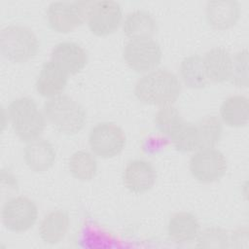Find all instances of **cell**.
Returning a JSON list of instances; mask_svg holds the SVG:
<instances>
[{"instance_id": "obj_1", "label": "cell", "mask_w": 249, "mask_h": 249, "mask_svg": "<svg viewBox=\"0 0 249 249\" xmlns=\"http://www.w3.org/2000/svg\"><path fill=\"white\" fill-rule=\"evenodd\" d=\"M181 91L179 77L167 68L143 74L134 85V95L140 102L158 107L174 104Z\"/></svg>"}, {"instance_id": "obj_2", "label": "cell", "mask_w": 249, "mask_h": 249, "mask_svg": "<svg viewBox=\"0 0 249 249\" xmlns=\"http://www.w3.org/2000/svg\"><path fill=\"white\" fill-rule=\"evenodd\" d=\"M7 114L13 131L25 143L41 137L48 123L43 110L29 96L13 99L8 105Z\"/></svg>"}, {"instance_id": "obj_3", "label": "cell", "mask_w": 249, "mask_h": 249, "mask_svg": "<svg viewBox=\"0 0 249 249\" xmlns=\"http://www.w3.org/2000/svg\"><path fill=\"white\" fill-rule=\"evenodd\" d=\"M43 112L47 122L59 133L75 135L86 125L87 112L73 97L60 94L46 100Z\"/></svg>"}, {"instance_id": "obj_4", "label": "cell", "mask_w": 249, "mask_h": 249, "mask_svg": "<svg viewBox=\"0 0 249 249\" xmlns=\"http://www.w3.org/2000/svg\"><path fill=\"white\" fill-rule=\"evenodd\" d=\"M40 42L35 32L28 26L13 23L0 32L1 54L13 63H24L38 53Z\"/></svg>"}, {"instance_id": "obj_5", "label": "cell", "mask_w": 249, "mask_h": 249, "mask_svg": "<svg viewBox=\"0 0 249 249\" xmlns=\"http://www.w3.org/2000/svg\"><path fill=\"white\" fill-rule=\"evenodd\" d=\"M91 1H53L46 9L49 27L57 33H69L86 22Z\"/></svg>"}, {"instance_id": "obj_6", "label": "cell", "mask_w": 249, "mask_h": 249, "mask_svg": "<svg viewBox=\"0 0 249 249\" xmlns=\"http://www.w3.org/2000/svg\"><path fill=\"white\" fill-rule=\"evenodd\" d=\"M39 210L30 197L16 195L7 198L1 208V221L6 230L21 233L32 229L38 221Z\"/></svg>"}, {"instance_id": "obj_7", "label": "cell", "mask_w": 249, "mask_h": 249, "mask_svg": "<svg viewBox=\"0 0 249 249\" xmlns=\"http://www.w3.org/2000/svg\"><path fill=\"white\" fill-rule=\"evenodd\" d=\"M228 170V160L223 152L216 147L198 148L189 160L192 177L203 184L219 181Z\"/></svg>"}, {"instance_id": "obj_8", "label": "cell", "mask_w": 249, "mask_h": 249, "mask_svg": "<svg viewBox=\"0 0 249 249\" xmlns=\"http://www.w3.org/2000/svg\"><path fill=\"white\" fill-rule=\"evenodd\" d=\"M89 146L98 158L113 159L119 156L126 145L124 129L113 122H99L89 132Z\"/></svg>"}, {"instance_id": "obj_9", "label": "cell", "mask_w": 249, "mask_h": 249, "mask_svg": "<svg viewBox=\"0 0 249 249\" xmlns=\"http://www.w3.org/2000/svg\"><path fill=\"white\" fill-rule=\"evenodd\" d=\"M123 58L131 70L143 75L159 68L162 50L154 38L129 40L124 47Z\"/></svg>"}, {"instance_id": "obj_10", "label": "cell", "mask_w": 249, "mask_h": 249, "mask_svg": "<svg viewBox=\"0 0 249 249\" xmlns=\"http://www.w3.org/2000/svg\"><path fill=\"white\" fill-rule=\"evenodd\" d=\"M124 12L121 4L113 0L91 1L86 23L89 31L99 37L113 34L122 26Z\"/></svg>"}, {"instance_id": "obj_11", "label": "cell", "mask_w": 249, "mask_h": 249, "mask_svg": "<svg viewBox=\"0 0 249 249\" xmlns=\"http://www.w3.org/2000/svg\"><path fill=\"white\" fill-rule=\"evenodd\" d=\"M157 176V170L151 161L144 159H134L124 166L122 181L127 191L135 195H141L154 187Z\"/></svg>"}, {"instance_id": "obj_12", "label": "cell", "mask_w": 249, "mask_h": 249, "mask_svg": "<svg viewBox=\"0 0 249 249\" xmlns=\"http://www.w3.org/2000/svg\"><path fill=\"white\" fill-rule=\"evenodd\" d=\"M50 59L60 66L69 76H73L80 73L87 66L89 54L79 43L62 41L53 46Z\"/></svg>"}, {"instance_id": "obj_13", "label": "cell", "mask_w": 249, "mask_h": 249, "mask_svg": "<svg viewBox=\"0 0 249 249\" xmlns=\"http://www.w3.org/2000/svg\"><path fill=\"white\" fill-rule=\"evenodd\" d=\"M69 75L55 62L49 59L45 61L38 73L35 89L39 95L47 99L63 93Z\"/></svg>"}, {"instance_id": "obj_14", "label": "cell", "mask_w": 249, "mask_h": 249, "mask_svg": "<svg viewBox=\"0 0 249 249\" xmlns=\"http://www.w3.org/2000/svg\"><path fill=\"white\" fill-rule=\"evenodd\" d=\"M56 160V151L48 139L39 137L25 143L23 160L33 172L43 173L51 169Z\"/></svg>"}, {"instance_id": "obj_15", "label": "cell", "mask_w": 249, "mask_h": 249, "mask_svg": "<svg viewBox=\"0 0 249 249\" xmlns=\"http://www.w3.org/2000/svg\"><path fill=\"white\" fill-rule=\"evenodd\" d=\"M201 230L198 218L192 212L179 211L172 214L167 222L168 238L176 244H190L196 241Z\"/></svg>"}, {"instance_id": "obj_16", "label": "cell", "mask_w": 249, "mask_h": 249, "mask_svg": "<svg viewBox=\"0 0 249 249\" xmlns=\"http://www.w3.org/2000/svg\"><path fill=\"white\" fill-rule=\"evenodd\" d=\"M240 5L234 0L208 1L205 6V18L210 27L227 30L233 27L240 18Z\"/></svg>"}, {"instance_id": "obj_17", "label": "cell", "mask_w": 249, "mask_h": 249, "mask_svg": "<svg viewBox=\"0 0 249 249\" xmlns=\"http://www.w3.org/2000/svg\"><path fill=\"white\" fill-rule=\"evenodd\" d=\"M204 70L209 82L222 84L230 81L232 55L224 47H213L202 55Z\"/></svg>"}, {"instance_id": "obj_18", "label": "cell", "mask_w": 249, "mask_h": 249, "mask_svg": "<svg viewBox=\"0 0 249 249\" xmlns=\"http://www.w3.org/2000/svg\"><path fill=\"white\" fill-rule=\"evenodd\" d=\"M69 228V215L61 209L52 210L45 214L40 221L39 237L45 244L55 245L65 238Z\"/></svg>"}, {"instance_id": "obj_19", "label": "cell", "mask_w": 249, "mask_h": 249, "mask_svg": "<svg viewBox=\"0 0 249 249\" xmlns=\"http://www.w3.org/2000/svg\"><path fill=\"white\" fill-rule=\"evenodd\" d=\"M122 29L129 40L154 38L158 24L155 17L149 11L136 9L124 17Z\"/></svg>"}, {"instance_id": "obj_20", "label": "cell", "mask_w": 249, "mask_h": 249, "mask_svg": "<svg viewBox=\"0 0 249 249\" xmlns=\"http://www.w3.org/2000/svg\"><path fill=\"white\" fill-rule=\"evenodd\" d=\"M219 118L223 124L240 128L249 121V99L244 94H231L226 97L220 105Z\"/></svg>"}, {"instance_id": "obj_21", "label": "cell", "mask_w": 249, "mask_h": 249, "mask_svg": "<svg viewBox=\"0 0 249 249\" xmlns=\"http://www.w3.org/2000/svg\"><path fill=\"white\" fill-rule=\"evenodd\" d=\"M180 81L193 89H200L207 86L208 79L204 70L202 56L193 53L185 56L179 65Z\"/></svg>"}, {"instance_id": "obj_22", "label": "cell", "mask_w": 249, "mask_h": 249, "mask_svg": "<svg viewBox=\"0 0 249 249\" xmlns=\"http://www.w3.org/2000/svg\"><path fill=\"white\" fill-rule=\"evenodd\" d=\"M67 164L70 174L82 182L91 181L97 174V160L91 151L84 149L75 151L69 157Z\"/></svg>"}, {"instance_id": "obj_23", "label": "cell", "mask_w": 249, "mask_h": 249, "mask_svg": "<svg viewBox=\"0 0 249 249\" xmlns=\"http://www.w3.org/2000/svg\"><path fill=\"white\" fill-rule=\"evenodd\" d=\"M173 148L180 153H193L200 148V141L196 124L184 121L169 136Z\"/></svg>"}, {"instance_id": "obj_24", "label": "cell", "mask_w": 249, "mask_h": 249, "mask_svg": "<svg viewBox=\"0 0 249 249\" xmlns=\"http://www.w3.org/2000/svg\"><path fill=\"white\" fill-rule=\"evenodd\" d=\"M196 124L198 130L200 148L216 147L223 135L224 124L220 118L216 115H206L199 119Z\"/></svg>"}, {"instance_id": "obj_25", "label": "cell", "mask_w": 249, "mask_h": 249, "mask_svg": "<svg viewBox=\"0 0 249 249\" xmlns=\"http://www.w3.org/2000/svg\"><path fill=\"white\" fill-rule=\"evenodd\" d=\"M184 121L180 111L173 104L159 107L154 116L157 130L168 138Z\"/></svg>"}, {"instance_id": "obj_26", "label": "cell", "mask_w": 249, "mask_h": 249, "mask_svg": "<svg viewBox=\"0 0 249 249\" xmlns=\"http://www.w3.org/2000/svg\"><path fill=\"white\" fill-rule=\"evenodd\" d=\"M200 248H228L230 247V232L218 226H210L200 230L195 241Z\"/></svg>"}, {"instance_id": "obj_27", "label": "cell", "mask_w": 249, "mask_h": 249, "mask_svg": "<svg viewBox=\"0 0 249 249\" xmlns=\"http://www.w3.org/2000/svg\"><path fill=\"white\" fill-rule=\"evenodd\" d=\"M230 81L237 88L248 87V50L244 48L232 55V67Z\"/></svg>"}, {"instance_id": "obj_28", "label": "cell", "mask_w": 249, "mask_h": 249, "mask_svg": "<svg viewBox=\"0 0 249 249\" xmlns=\"http://www.w3.org/2000/svg\"><path fill=\"white\" fill-rule=\"evenodd\" d=\"M249 241L247 227H238L230 232V247L247 248Z\"/></svg>"}, {"instance_id": "obj_29", "label": "cell", "mask_w": 249, "mask_h": 249, "mask_svg": "<svg viewBox=\"0 0 249 249\" xmlns=\"http://www.w3.org/2000/svg\"><path fill=\"white\" fill-rule=\"evenodd\" d=\"M8 188L10 197L16 196L15 193L18 190V182L15 174L9 169H2L1 171V191L4 192Z\"/></svg>"}]
</instances>
